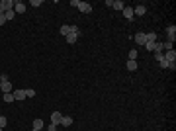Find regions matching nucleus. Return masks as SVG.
<instances>
[{
  "mask_svg": "<svg viewBox=\"0 0 176 131\" xmlns=\"http://www.w3.org/2000/svg\"><path fill=\"white\" fill-rule=\"evenodd\" d=\"M10 10H14V2H12V0H2V2H0V12L6 14Z\"/></svg>",
  "mask_w": 176,
  "mask_h": 131,
  "instance_id": "obj_1",
  "label": "nucleus"
},
{
  "mask_svg": "<svg viewBox=\"0 0 176 131\" xmlns=\"http://www.w3.org/2000/svg\"><path fill=\"white\" fill-rule=\"evenodd\" d=\"M121 12H123V16H125V20H127V22H133L135 14H133V8H131V6H125Z\"/></svg>",
  "mask_w": 176,
  "mask_h": 131,
  "instance_id": "obj_2",
  "label": "nucleus"
},
{
  "mask_svg": "<svg viewBox=\"0 0 176 131\" xmlns=\"http://www.w3.org/2000/svg\"><path fill=\"white\" fill-rule=\"evenodd\" d=\"M76 8H78V12H82V14H90V12H92V6L88 4V2H78Z\"/></svg>",
  "mask_w": 176,
  "mask_h": 131,
  "instance_id": "obj_3",
  "label": "nucleus"
},
{
  "mask_svg": "<svg viewBox=\"0 0 176 131\" xmlns=\"http://www.w3.org/2000/svg\"><path fill=\"white\" fill-rule=\"evenodd\" d=\"M162 55H164V61L166 63H176V51L174 49H172V51H164Z\"/></svg>",
  "mask_w": 176,
  "mask_h": 131,
  "instance_id": "obj_4",
  "label": "nucleus"
},
{
  "mask_svg": "<svg viewBox=\"0 0 176 131\" xmlns=\"http://www.w3.org/2000/svg\"><path fill=\"white\" fill-rule=\"evenodd\" d=\"M61 119H63V113H61V112H53V113H51V123L61 125Z\"/></svg>",
  "mask_w": 176,
  "mask_h": 131,
  "instance_id": "obj_5",
  "label": "nucleus"
},
{
  "mask_svg": "<svg viewBox=\"0 0 176 131\" xmlns=\"http://www.w3.org/2000/svg\"><path fill=\"white\" fill-rule=\"evenodd\" d=\"M135 43L141 45V47H145V43H147V35H145V33H137V35H135Z\"/></svg>",
  "mask_w": 176,
  "mask_h": 131,
  "instance_id": "obj_6",
  "label": "nucleus"
},
{
  "mask_svg": "<svg viewBox=\"0 0 176 131\" xmlns=\"http://www.w3.org/2000/svg\"><path fill=\"white\" fill-rule=\"evenodd\" d=\"M26 8H28V6L23 4V2H14V12H18V14H23V12H26Z\"/></svg>",
  "mask_w": 176,
  "mask_h": 131,
  "instance_id": "obj_7",
  "label": "nucleus"
},
{
  "mask_svg": "<svg viewBox=\"0 0 176 131\" xmlns=\"http://www.w3.org/2000/svg\"><path fill=\"white\" fill-rule=\"evenodd\" d=\"M166 35H168V41H174V35H176V26H168L166 28Z\"/></svg>",
  "mask_w": 176,
  "mask_h": 131,
  "instance_id": "obj_8",
  "label": "nucleus"
},
{
  "mask_svg": "<svg viewBox=\"0 0 176 131\" xmlns=\"http://www.w3.org/2000/svg\"><path fill=\"white\" fill-rule=\"evenodd\" d=\"M78 33H80V31H70L65 39H67L69 43H76V39H78Z\"/></svg>",
  "mask_w": 176,
  "mask_h": 131,
  "instance_id": "obj_9",
  "label": "nucleus"
},
{
  "mask_svg": "<svg viewBox=\"0 0 176 131\" xmlns=\"http://www.w3.org/2000/svg\"><path fill=\"white\" fill-rule=\"evenodd\" d=\"M110 8H114V10H123L125 4L121 2V0H111V6H110Z\"/></svg>",
  "mask_w": 176,
  "mask_h": 131,
  "instance_id": "obj_10",
  "label": "nucleus"
},
{
  "mask_svg": "<svg viewBox=\"0 0 176 131\" xmlns=\"http://www.w3.org/2000/svg\"><path fill=\"white\" fill-rule=\"evenodd\" d=\"M61 125H63V127H70V125H73V117H70V116H63Z\"/></svg>",
  "mask_w": 176,
  "mask_h": 131,
  "instance_id": "obj_11",
  "label": "nucleus"
},
{
  "mask_svg": "<svg viewBox=\"0 0 176 131\" xmlns=\"http://www.w3.org/2000/svg\"><path fill=\"white\" fill-rule=\"evenodd\" d=\"M2 92L4 94H8V92H14V88H12V84H10V80H6V82H2Z\"/></svg>",
  "mask_w": 176,
  "mask_h": 131,
  "instance_id": "obj_12",
  "label": "nucleus"
},
{
  "mask_svg": "<svg viewBox=\"0 0 176 131\" xmlns=\"http://www.w3.org/2000/svg\"><path fill=\"white\" fill-rule=\"evenodd\" d=\"M14 98L16 100H26V90H22V88L14 90Z\"/></svg>",
  "mask_w": 176,
  "mask_h": 131,
  "instance_id": "obj_13",
  "label": "nucleus"
},
{
  "mask_svg": "<svg viewBox=\"0 0 176 131\" xmlns=\"http://www.w3.org/2000/svg\"><path fill=\"white\" fill-rule=\"evenodd\" d=\"M145 12H147L145 6H135V8H133V14H137V16H143Z\"/></svg>",
  "mask_w": 176,
  "mask_h": 131,
  "instance_id": "obj_14",
  "label": "nucleus"
},
{
  "mask_svg": "<svg viewBox=\"0 0 176 131\" xmlns=\"http://www.w3.org/2000/svg\"><path fill=\"white\" fill-rule=\"evenodd\" d=\"M33 129H35V131H41L43 129V119H33Z\"/></svg>",
  "mask_w": 176,
  "mask_h": 131,
  "instance_id": "obj_15",
  "label": "nucleus"
},
{
  "mask_svg": "<svg viewBox=\"0 0 176 131\" xmlns=\"http://www.w3.org/2000/svg\"><path fill=\"white\" fill-rule=\"evenodd\" d=\"M125 69H127V70H131V72H133V70H137V61H127Z\"/></svg>",
  "mask_w": 176,
  "mask_h": 131,
  "instance_id": "obj_16",
  "label": "nucleus"
},
{
  "mask_svg": "<svg viewBox=\"0 0 176 131\" xmlns=\"http://www.w3.org/2000/svg\"><path fill=\"white\" fill-rule=\"evenodd\" d=\"M59 31H61V35H63V37H67V35L70 33V26H61Z\"/></svg>",
  "mask_w": 176,
  "mask_h": 131,
  "instance_id": "obj_17",
  "label": "nucleus"
},
{
  "mask_svg": "<svg viewBox=\"0 0 176 131\" xmlns=\"http://www.w3.org/2000/svg\"><path fill=\"white\" fill-rule=\"evenodd\" d=\"M14 92H8V94H4V102L6 104H12V102H14Z\"/></svg>",
  "mask_w": 176,
  "mask_h": 131,
  "instance_id": "obj_18",
  "label": "nucleus"
},
{
  "mask_svg": "<svg viewBox=\"0 0 176 131\" xmlns=\"http://www.w3.org/2000/svg\"><path fill=\"white\" fill-rule=\"evenodd\" d=\"M137 55H139L137 49H131V51H129V59H127V61H137Z\"/></svg>",
  "mask_w": 176,
  "mask_h": 131,
  "instance_id": "obj_19",
  "label": "nucleus"
},
{
  "mask_svg": "<svg viewBox=\"0 0 176 131\" xmlns=\"http://www.w3.org/2000/svg\"><path fill=\"white\" fill-rule=\"evenodd\" d=\"M147 35V41H157V33L155 31H149V33H145Z\"/></svg>",
  "mask_w": 176,
  "mask_h": 131,
  "instance_id": "obj_20",
  "label": "nucleus"
},
{
  "mask_svg": "<svg viewBox=\"0 0 176 131\" xmlns=\"http://www.w3.org/2000/svg\"><path fill=\"white\" fill-rule=\"evenodd\" d=\"M145 49L147 51H155V41H147L145 43Z\"/></svg>",
  "mask_w": 176,
  "mask_h": 131,
  "instance_id": "obj_21",
  "label": "nucleus"
},
{
  "mask_svg": "<svg viewBox=\"0 0 176 131\" xmlns=\"http://www.w3.org/2000/svg\"><path fill=\"white\" fill-rule=\"evenodd\" d=\"M35 96V90L33 88H26V98H33Z\"/></svg>",
  "mask_w": 176,
  "mask_h": 131,
  "instance_id": "obj_22",
  "label": "nucleus"
},
{
  "mask_svg": "<svg viewBox=\"0 0 176 131\" xmlns=\"http://www.w3.org/2000/svg\"><path fill=\"white\" fill-rule=\"evenodd\" d=\"M6 22H8V20H14V16H16V12H14V10H10V12H6Z\"/></svg>",
  "mask_w": 176,
  "mask_h": 131,
  "instance_id": "obj_23",
  "label": "nucleus"
},
{
  "mask_svg": "<svg viewBox=\"0 0 176 131\" xmlns=\"http://www.w3.org/2000/svg\"><path fill=\"white\" fill-rule=\"evenodd\" d=\"M6 123H8V119H6L4 116H0V127H2V129L6 127Z\"/></svg>",
  "mask_w": 176,
  "mask_h": 131,
  "instance_id": "obj_24",
  "label": "nucleus"
},
{
  "mask_svg": "<svg viewBox=\"0 0 176 131\" xmlns=\"http://www.w3.org/2000/svg\"><path fill=\"white\" fill-rule=\"evenodd\" d=\"M155 59H157V63H161V61H164V55L162 53H155Z\"/></svg>",
  "mask_w": 176,
  "mask_h": 131,
  "instance_id": "obj_25",
  "label": "nucleus"
},
{
  "mask_svg": "<svg viewBox=\"0 0 176 131\" xmlns=\"http://www.w3.org/2000/svg\"><path fill=\"white\" fill-rule=\"evenodd\" d=\"M43 4V0H32V6L33 8H37V6H41Z\"/></svg>",
  "mask_w": 176,
  "mask_h": 131,
  "instance_id": "obj_26",
  "label": "nucleus"
},
{
  "mask_svg": "<svg viewBox=\"0 0 176 131\" xmlns=\"http://www.w3.org/2000/svg\"><path fill=\"white\" fill-rule=\"evenodd\" d=\"M4 23H6V16L0 12V26H4Z\"/></svg>",
  "mask_w": 176,
  "mask_h": 131,
  "instance_id": "obj_27",
  "label": "nucleus"
},
{
  "mask_svg": "<svg viewBox=\"0 0 176 131\" xmlns=\"http://www.w3.org/2000/svg\"><path fill=\"white\" fill-rule=\"evenodd\" d=\"M158 65H161V69H168V63H166V61H161Z\"/></svg>",
  "mask_w": 176,
  "mask_h": 131,
  "instance_id": "obj_28",
  "label": "nucleus"
},
{
  "mask_svg": "<svg viewBox=\"0 0 176 131\" xmlns=\"http://www.w3.org/2000/svg\"><path fill=\"white\" fill-rule=\"evenodd\" d=\"M8 80V75H0V82H6Z\"/></svg>",
  "mask_w": 176,
  "mask_h": 131,
  "instance_id": "obj_29",
  "label": "nucleus"
},
{
  "mask_svg": "<svg viewBox=\"0 0 176 131\" xmlns=\"http://www.w3.org/2000/svg\"><path fill=\"white\" fill-rule=\"evenodd\" d=\"M47 129H49V131H57V125H55V123H51V125L47 127Z\"/></svg>",
  "mask_w": 176,
  "mask_h": 131,
  "instance_id": "obj_30",
  "label": "nucleus"
},
{
  "mask_svg": "<svg viewBox=\"0 0 176 131\" xmlns=\"http://www.w3.org/2000/svg\"><path fill=\"white\" fill-rule=\"evenodd\" d=\"M0 88H2V82H0Z\"/></svg>",
  "mask_w": 176,
  "mask_h": 131,
  "instance_id": "obj_31",
  "label": "nucleus"
},
{
  "mask_svg": "<svg viewBox=\"0 0 176 131\" xmlns=\"http://www.w3.org/2000/svg\"><path fill=\"white\" fill-rule=\"evenodd\" d=\"M0 131H2V127H0Z\"/></svg>",
  "mask_w": 176,
  "mask_h": 131,
  "instance_id": "obj_32",
  "label": "nucleus"
},
{
  "mask_svg": "<svg viewBox=\"0 0 176 131\" xmlns=\"http://www.w3.org/2000/svg\"><path fill=\"white\" fill-rule=\"evenodd\" d=\"M32 131H35V129H32Z\"/></svg>",
  "mask_w": 176,
  "mask_h": 131,
  "instance_id": "obj_33",
  "label": "nucleus"
}]
</instances>
